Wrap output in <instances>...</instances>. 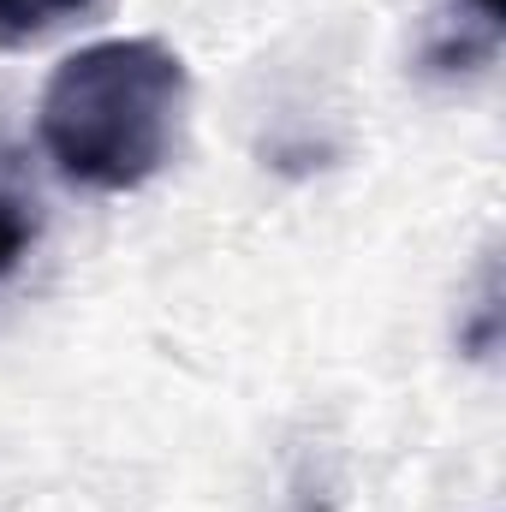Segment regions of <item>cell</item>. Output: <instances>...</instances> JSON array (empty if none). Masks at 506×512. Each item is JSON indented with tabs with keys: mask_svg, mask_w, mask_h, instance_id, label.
I'll return each instance as SVG.
<instances>
[{
	"mask_svg": "<svg viewBox=\"0 0 506 512\" xmlns=\"http://www.w3.org/2000/svg\"><path fill=\"white\" fill-rule=\"evenodd\" d=\"M102 0H0V48H30L72 18H90Z\"/></svg>",
	"mask_w": 506,
	"mask_h": 512,
	"instance_id": "cell-4",
	"label": "cell"
},
{
	"mask_svg": "<svg viewBox=\"0 0 506 512\" xmlns=\"http://www.w3.org/2000/svg\"><path fill=\"white\" fill-rule=\"evenodd\" d=\"M36 239H42V203H36L24 149L12 137V120L0 114V280L18 274V262L30 256Z\"/></svg>",
	"mask_w": 506,
	"mask_h": 512,
	"instance_id": "cell-2",
	"label": "cell"
},
{
	"mask_svg": "<svg viewBox=\"0 0 506 512\" xmlns=\"http://www.w3.org/2000/svg\"><path fill=\"white\" fill-rule=\"evenodd\" d=\"M191 78L185 60L155 36H114L66 54L42 90L36 131L48 161L84 191L149 185L179 137Z\"/></svg>",
	"mask_w": 506,
	"mask_h": 512,
	"instance_id": "cell-1",
	"label": "cell"
},
{
	"mask_svg": "<svg viewBox=\"0 0 506 512\" xmlns=\"http://www.w3.org/2000/svg\"><path fill=\"white\" fill-rule=\"evenodd\" d=\"M501 42V0H453V12L441 18V36L429 48L435 72H465L483 66Z\"/></svg>",
	"mask_w": 506,
	"mask_h": 512,
	"instance_id": "cell-3",
	"label": "cell"
}]
</instances>
